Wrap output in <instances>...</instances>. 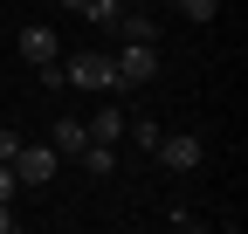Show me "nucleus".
<instances>
[{"mask_svg": "<svg viewBox=\"0 0 248 234\" xmlns=\"http://www.w3.org/2000/svg\"><path fill=\"white\" fill-rule=\"evenodd\" d=\"M62 76H69V90L117 97V62H110V48H76L69 62H62Z\"/></svg>", "mask_w": 248, "mask_h": 234, "instance_id": "obj_1", "label": "nucleus"}, {"mask_svg": "<svg viewBox=\"0 0 248 234\" xmlns=\"http://www.w3.org/2000/svg\"><path fill=\"white\" fill-rule=\"evenodd\" d=\"M55 172H62V152L48 138H21V152H14V179L28 186V193H42V186H55Z\"/></svg>", "mask_w": 248, "mask_h": 234, "instance_id": "obj_2", "label": "nucleus"}, {"mask_svg": "<svg viewBox=\"0 0 248 234\" xmlns=\"http://www.w3.org/2000/svg\"><path fill=\"white\" fill-rule=\"evenodd\" d=\"M110 62H117V90H145L159 76V42H124L110 48Z\"/></svg>", "mask_w": 248, "mask_h": 234, "instance_id": "obj_3", "label": "nucleus"}, {"mask_svg": "<svg viewBox=\"0 0 248 234\" xmlns=\"http://www.w3.org/2000/svg\"><path fill=\"white\" fill-rule=\"evenodd\" d=\"M152 159H159V165H166V172H193V165H200V159H207V145H200V138H193V131H166V138H159V145H152Z\"/></svg>", "mask_w": 248, "mask_h": 234, "instance_id": "obj_4", "label": "nucleus"}, {"mask_svg": "<svg viewBox=\"0 0 248 234\" xmlns=\"http://www.w3.org/2000/svg\"><path fill=\"white\" fill-rule=\"evenodd\" d=\"M14 48H21V62H35V69H42V62H55V55H62V35H55L48 21H28L21 35H14Z\"/></svg>", "mask_w": 248, "mask_h": 234, "instance_id": "obj_5", "label": "nucleus"}, {"mask_svg": "<svg viewBox=\"0 0 248 234\" xmlns=\"http://www.w3.org/2000/svg\"><path fill=\"white\" fill-rule=\"evenodd\" d=\"M110 35H117V42H159V14L138 7V0H124L117 21H110Z\"/></svg>", "mask_w": 248, "mask_h": 234, "instance_id": "obj_6", "label": "nucleus"}, {"mask_svg": "<svg viewBox=\"0 0 248 234\" xmlns=\"http://www.w3.org/2000/svg\"><path fill=\"white\" fill-rule=\"evenodd\" d=\"M48 145H55L62 159H76L83 145H90V124H83V117H55V124H48Z\"/></svg>", "mask_w": 248, "mask_h": 234, "instance_id": "obj_7", "label": "nucleus"}, {"mask_svg": "<svg viewBox=\"0 0 248 234\" xmlns=\"http://www.w3.org/2000/svg\"><path fill=\"white\" fill-rule=\"evenodd\" d=\"M76 165L90 172V179H110V172H117V145H104V138H90L83 152H76Z\"/></svg>", "mask_w": 248, "mask_h": 234, "instance_id": "obj_8", "label": "nucleus"}, {"mask_svg": "<svg viewBox=\"0 0 248 234\" xmlns=\"http://www.w3.org/2000/svg\"><path fill=\"white\" fill-rule=\"evenodd\" d=\"M83 124H90V138H104V145H117V138H124V110H117V103H97V110L83 117Z\"/></svg>", "mask_w": 248, "mask_h": 234, "instance_id": "obj_9", "label": "nucleus"}, {"mask_svg": "<svg viewBox=\"0 0 248 234\" xmlns=\"http://www.w3.org/2000/svg\"><path fill=\"white\" fill-rule=\"evenodd\" d=\"M124 131H131V145H138V152H152V145L166 138V124H159V117H131Z\"/></svg>", "mask_w": 248, "mask_h": 234, "instance_id": "obj_10", "label": "nucleus"}, {"mask_svg": "<svg viewBox=\"0 0 248 234\" xmlns=\"http://www.w3.org/2000/svg\"><path fill=\"white\" fill-rule=\"evenodd\" d=\"M166 7L186 14V21H214V14H221V0H166Z\"/></svg>", "mask_w": 248, "mask_h": 234, "instance_id": "obj_11", "label": "nucleus"}, {"mask_svg": "<svg viewBox=\"0 0 248 234\" xmlns=\"http://www.w3.org/2000/svg\"><path fill=\"white\" fill-rule=\"evenodd\" d=\"M166 220H172V227H186V234H193V227H207V220H200L193 207H166Z\"/></svg>", "mask_w": 248, "mask_h": 234, "instance_id": "obj_12", "label": "nucleus"}, {"mask_svg": "<svg viewBox=\"0 0 248 234\" xmlns=\"http://www.w3.org/2000/svg\"><path fill=\"white\" fill-rule=\"evenodd\" d=\"M21 193V179H14V159H0V200H14Z\"/></svg>", "mask_w": 248, "mask_h": 234, "instance_id": "obj_13", "label": "nucleus"}, {"mask_svg": "<svg viewBox=\"0 0 248 234\" xmlns=\"http://www.w3.org/2000/svg\"><path fill=\"white\" fill-rule=\"evenodd\" d=\"M14 152H21V131H14V124H0V159H14Z\"/></svg>", "mask_w": 248, "mask_h": 234, "instance_id": "obj_14", "label": "nucleus"}, {"mask_svg": "<svg viewBox=\"0 0 248 234\" xmlns=\"http://www.w3.org/2000/svg\"><path fill=\"white\" fill-rule=\"evenodd\" d=\"M0 234H14V200H0Z\"/></svg>", "mask_w": 248, "mask_h": 234, "instance_id": "obj_15", "label": "nucleus"}, {"mask_svg": "<svg viewBox=\"0 0 248 234\" xmlns=\"http://www.w3.org/2000/svg\"><path fill=\"white\" fill-rule=\"evenodd\" d=\"M55 7H69V14H83V0H55Z\"/></svg>", "mask_w": 248, "mask_h": 234, "instance_id": "obj_16", "label": "nucleus"}]
</instances>
